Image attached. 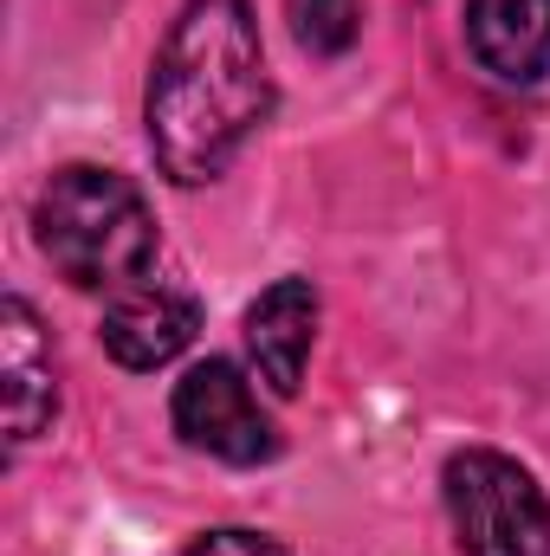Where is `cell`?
<instances>
[{
  "label": "cell",
  "instance_id": "cell-1",
  "mask_svg": "<svg viewBox=\"0 0 550 556\" xmlns=\"http://www.w3.org/2000/svg\"><path fill=\"white\" fill-rule=\"evenodd\" d=\"M273 111L266 46L247 0H188L149 72V149L182 188L214 181Z\"/></svg>",
  "mask_w": 550,
  "mask_h": 556
},
{
  "label": "cell",
  "instance_id": "cell-2",
  "mask_svg": "<svg viewBox=\"0 0 550 556\" xmlns=\"http://www.w3.org/2000/svg\"><path fill=\"white\" fill-rule=\"evenodd\" d=\"M39 253L78 291H124L155 260V220L130 175L117 168H59L33 207Z\"/></svg>",
  "mask_w": 550,
  "mask_h": 556
},
{
  "label": "cell",
  "instance_id": "cell-3",
  "mask_svg": "<svg viewBox=\"0 0 550 556\" xmlns=\"http://www.w3.org/2000/svg\"><path fill=\"white\" fill-rule=\"evenodd\" d=\"M440 492L466 556H550V505L518 459L466 446L447 459Z\"/></svg>",
  "mask_w": 550,
  "mask_h": 556
},
{
  "label": "cell",
  "instance_id": "cell-4",
  "mask_svg": "<svg viewBox=\"0 0 550 556\" xmlns=\"http://www.w3.org/2000/svg\"><path fill=\"white\" fill-rule=\"evenodd\" d=\"M175 433L195 453H214L227 466H266L278 453V427L247 389L234 363H195L175 382Z\"/></svg>",
  "mask_w": 550,
  "mask_h": 556
},
{
  "label": "cell",
  "instance_id": "cell-5",
  "mask_svg": "<svg viewBox=\"0 0 550 556\" xmlns=\"http://www.w3.org/2000/svg\"><path fill=\"white\" fill-rule=\"evenodd\" d=\"M195 324H201V304H195L182 285L142 273L137 285L111 291L104 350H111L124 369H162V363H175V356L195 343Z\"/></svg>",
  "mask_w": 550,
  "mask_h": 556
},
{
  "label": "cell",
  "instance_id": "cell-6",
  "mask_svg": "<svg viewBox=\"0 0 550 556\" xmlns=\"http://www.w3.org/2000/svg\"><path fill=\"white\" fill-rule=\"evenodd\" d=\"M311 343H317V291H311V278H278L247 311V356L273 395H298Z\"/></svg>",
  "mask_w": 550,
  "mask_h": 556
},
{
  "label": "cell",
  "instance_id": "cell-7",
  "mask_svg": "<svg viewBox=\"0 0 550 556\" xmlns=\"http://www.w3.org/2000/svg\"><path fill=\"white\" fill-rule=\"evenodd\" d=\"M466 46L499 85L550 78V0H466Z\"/></svg>",
  "mask_w": 550,
  "mask_h": 556
},
{
  "label": "cell",
  "instance_id": "cell-8",
  "mask_svg": "<svg viewBox=\"0 0 550 556\" xmlns=\"http://www.w3.org/2000/svg\"><path fill=\"white\" fill-rule=\"evenodd\" d=\"M0 376H7V440L26 446V440H39V427L59 408L52 343H46V330H39L26 298L0 304Z\"/></svg>",
  "mask_w": 550,
  "mask_h": 556
},
{
  "label": "cell",
  "instance_id": "cell-9",
  "mask_svg": "<svg viewBox=\"0 0 550 556\" xmlns=\"http://www.w3.org/2000/svg\"><path fill=\"white\" fill-rule=\"evenodd\" d=\"M285 13H291L298 46L317 52V59L350 52L357 33H363V0H285Z\"/></svg>",
  "mask_w": 550,
  "mask_h": 556
},
{
  "label": "cell",
  "instance_id": "cell-10",
  "mask_svg": "<svg viewBox=\"0 0 550 556\" xmlns=\"http://www.w3.org/2000/svg\"><path fill=\"white\" fill-rule=\"evenodd\" d=\"M182 556H291V551L273 544V538H260V531H208V538H195Z\"/></svg>",
  "mask_w": 550,
  "mask_h": 556
}]
</instances>
